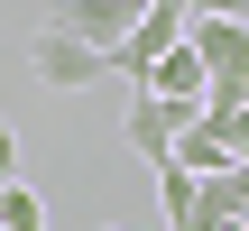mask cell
Here are the masks:
<instances>
[{"instance_id":"277c9868","label":"cell","mask_w":249,"mask_h":231,"mask_svg":"<svg viewBox=\"0 0 249 231\" xmlns=\"http://www.w3.org/2000/svg\"><path fill=\"white\" fill-rule=\"evenodd\" d=\"M139 9H148V0H55V19H46V28L83 37L92 56H120V46H129V28H139Z\"/></svg>"},{"instance_id":"6da1fadb","label":"cell","mask_w":249,"mask_h":231,"mask_svg":"<svg viewBox=\"0 0 249 231\" xmlns=\"http://www.w3.org/2000/svg\"><path fill=\"white\" fill-rule=\"evenodd\" d=\"M185 37H194V9H185V0H148V9H139V28H129V46L111 56V74H120L129 93H148V74H157Z\"/></svg>"},{"instance_id":"8992f818","label":"cell","mask_w":249,"mask_h":231,"mask_svg":"<svg viewBox=\"0 0 249 231\" xmlns=\"http://www.w3.org/2000/svg\"><path fill=\"white\" fill-rule=\"evenodd\" d=\"M148 93H166V102H185V111H203V56H194V37L148 74Z\"/></svg>"},{"instance_id":"9c48e42d","label":"cell","mask_w":249,"mask_h":231,"mask_svg":"<svg viewBox=\"0 0 249 231\" xmlns=\"http://www.w3.org/2000/svg\"><path fill=\"white\" fill-rule=\"evenodd\" d=\"M0 231H46V204L28 185H0Z\"/></svg>"},{"instance_id":"5b68a950","label":"cell","mask_w":249,"mask_h":231,"mask_svg":"<svg viewBox=\"0 0 249 231\" xmlns=\"http://www.w3.org/2000/svg\"><path fill=\"white\" fill-rule=\"evenodd\" d=\"M157 204H166V231H222L203 213V185H194L185 167H157Z\"/></svg>"},{"instance_id":"30bf717a","label":"cell","mask_w":249,"mask_h":231,"mask_svg":"<svg viewBox=\"0 0 249 231\" xmlns=\"http://www.w3.org/2000/svg\"><path fill=\"white\" fill-rule=\"evenodd\" d=\"M0 185H18V130L0 120Z\"/></svg>"},{"instance_id":"ba28073f","label":"cell","mask_w":249,"mask_h":231,"mask_svg":"<svg viewBox=\"0 0 249 231\" xmlns=\"http://www.w3.org/2000/svg\"><path fill=\"white\" fill-rule=\"evenodd\" d=\"M194 185H203V213L213 222H249V157L222 167V176H194Z\"/></svg>"},{"instance_id":"52a82bcc","label":"cell","mask_w":249,"mask_h":231,"mask_svg":"<svg viewBox=\"0 0 249 231\" xmlns=\"http://www.w3.org/2000/svg\"><path fill=\"white\" fill-rule=\"evenodd\" d=\"M176 167H185V176H222V167H240V157H231V139H222V130L194 111V130L176 139Z\"/></svg>"},{"instance_id":"7a4b0ae2","label":"cell","mask_w":249,"mask_h":231,"mask_svg":"<svg viewBox=\"0 0 249 231\" xmlns=\"http://www.w3.org/2000/svg\"><path fill=\"white\" fill-rule=\"evenodd\" d=\"M28 74H37L46 93H92V83H111V56H92V46L65 37V28H37V37H28Z\"/></svg>"},{"instance_id":"8fae6325","label":"cell","mask_w":249,"mask_h":231,"mask_svg":"<svg viewBox=\"0 0 249 231\" xmlns=\"http://www.w3.org/2000/svg\"><path fill=\"white\" fill-rule=\"evenodd\" d=\"M194 19H249V0H185Z\"/></svg>"},{"instance_id":"3957f363","label":"cell","mask_w":249,"mask_h":231,"mask_svg":"<svg viewBox=\"0 0 249 231\" xmlns=\"http://www.w3.org/2000/svg\"><path fill=\"white\" fill-rule=\"evenodd\" d=\"M194 130V111L185 102H166V93H129L120 102V139H129V157H148V167H176V139Z\"/></svg>"}]
</instances>
